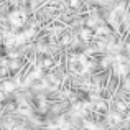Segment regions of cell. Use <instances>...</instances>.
Wrapping results in <instances>:
<instances>
[{"label": "cell", "mask_w": 130, "mask_h": 130, "mask_svg": "<svg viewBox=\"0 0 130 130\" xmlns=\"http://www.w3.org/2000/svg\"><path fill=\"white\" fill-rule=\"evenodd\" d=\"M30 15L31 13L26 10L25 5H17V7H12L8 12V15H7V22H8V26L12 30H22L26 26V23H28L30 20Z\"/></svg>", "instance_id": "obj_1"}, {"label": "cell", "mask_w": 130, "mask_h": 130, "mask_svg": "<svg viewBox=\"0 0 130 130\" xmlns=\"http://www.w3.org/2000/svg\"><path fill=\"white\" fill-rule=\"evenodd\" d=\"M61 13H63V10H61L58 5H54L53 2L48 0L46 3H43V5L35 12V17H36V20H38V23L43 26V25H46V23L53 22V20L59 18Z\"/></svg>", "instance_id": "obj_2"}, {"label": "cell", "mask_w": 130, "mask_h": 130, "mask_svg": "<svg viewBox=\"0 0 130 130\" xmlns=\"http://www.w3.org/2000/svg\"><path fill=\"white\" fill-rule=\"evenodd\" d=\"M122 53L127 54V56L130 58V33L125 35V38H124V50H122Z\"/></svg>", "instance_id": "obj_3"}]
</instances>
